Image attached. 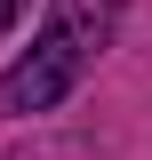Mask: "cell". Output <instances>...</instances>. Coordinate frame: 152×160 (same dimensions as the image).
Here are the masks:
<instances>
[{
  "instance_id": "6da1fadb",
  "label": "cell",
  "mask_w": 152,
  "mask_h": 160,
  "mask_svg": "<svg viewBox=\"0 0 152 160\" xmlns=\"http://www.w3.org/2000/svg\"><path fill=\"white\" fill-rule=\"evenodd\" d=\"M112 40V0H56L40 40L24 48L8 72H0V112H48L80 88V72L96 64V48Z\"/></svg>"
},
{
  "instance_id": "7a4b0ae2",
  "label": "cell",
  "mask_w": 152,
  "mask_h": 160,
  "mask_svg": "<svg viewBox=\"0 0 152 160\" xmlns=\"http://www.w3.org/2000/svg\"><path fill=\"white\" fill-rule=\"evenodd\" d=\"M8 24H16V0H0V32H8Z\"/></svg>"
}]
</instances>
